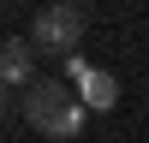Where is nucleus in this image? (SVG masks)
<instances>
[{"label": "nucleus", "mask_w": 149, "mask_h": 143, "mask_svg": "<svg viewBox=\"0 0 149 143\" xmlns=\"http://www.w3.org/2000/svg\"><path fill=\"white\" fill-rule=\"evenodd\" d=\"M24 119H30L42 137L66 143L84 131V95L72 90V83H54V78H36L30 90H24Z\"/></svg>", "instance_id": "1"}, {"label": "nucleus", "mask_w": 149, "mask_h": 143, "mask_svg": "<svg viewBox=\"0 0 149 143\" xmlns=\"http://www.w3.org/2000/svg\"><path fill=\"white\" fill-rule=\"evenodd\" d=\"M30 42L42 48V54H78V42H84V6H60V0H48L42 12H36V24H30Z\"/></svg>", "instance_id": "2"}, {"label": "nucleus", "mask_w": 149, "mask_h": 143, "mask_svg": "<svg viewBox=\"0 0 149 143\" xmlns=\"http://www.w3.org/2000/svg\"><path fill=\"white\" fill-rule=\"evenodd\" d=\"M66 83L84 95V107H95V113H107V107H119V78L102 66H90L84 54H66Z\"/></svg>", "instance_id": "3"}, {"label": "nucleus", "mask_w": 149, "mask_h": 143, "mask_svg": "<svg viewBox=\"0 0 149 143\" xmlns=\"http://www.w3.org/2000/svg\"><path fill=\"white\" fill-rule=\"evenodd\" d=\"M0 78H6L12 90H30V78H36V42L30 36H12V42L0 48Z\"/></svg>", "instance_id": "4"}, {"label": "nucleus", "mask_w": 149, "mask_h": 143, "mask_svg": "<svg viewBox=\"0 0 149 143\" xmlns=\"http://www.w3.org/2000/svg\"><path fill=\"white\" fill-rule=\"evenodd\" d=\"M60 6H84V0H60Z\"/></svg>", "instance_id": "5"}]
</instances>
